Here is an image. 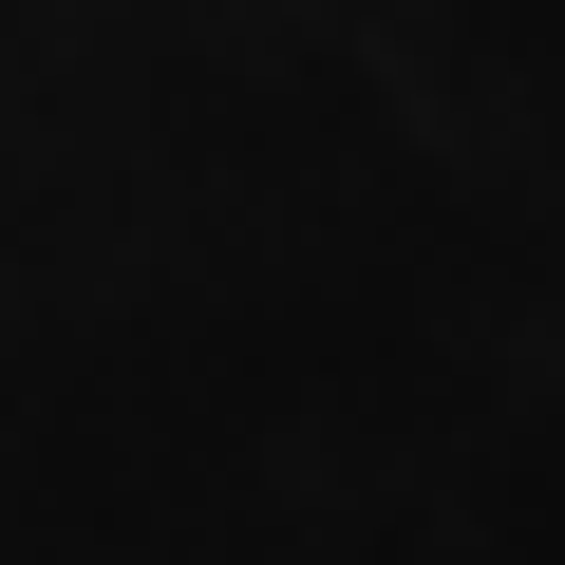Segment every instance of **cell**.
I'll use <instances>...</instances> for the list:
<instances>
[]
</instances>
